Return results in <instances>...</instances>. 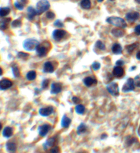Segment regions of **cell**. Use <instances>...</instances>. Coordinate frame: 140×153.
<instances>
[{
  "label": "cell",
  "mask_w": 140,
  "mask_h": 153,
  "mask_svg": "<svg viewBox=\"0 0 140 153\" xmlns=\"http://www.w3.org/2000/svg\"><path fill=\"white\" fill-rule=\"evenodd\" d=\"M106 21L109 24L113 26H116V27L121 28L127 27V23H126L125 21L122 18L117 17H110L107 18L106 19Z\"/></svg>",
  "instance_id": "obj_1"
},
{
  "label": "cell",
  "mask_w": 140,
  "mask_h": 153,
  "mask_svg": "<svg viewBox=\"0 0 140 153\" xmlns=\"http://www.w3.org/2000/svg\"><path fill=\"white\" fill-rule=\"evenodd\" d=\"M39 42L38 40L32 38H29V39L25 40L23 42V48L26 50L28 51H33V50H36V48L39 46Z\"/></svg>",
  "instance_id": "obj_2"
},
{
  "label": "cell",
  "mask_w": 140,
  "mask_h": 153,
  "mask_svg": "<svg viewBox=\"0 0 140 153\" xmlns=\"http://www.w3.org/2000/svg\"><path fill=\"white\" fill-rule=\"evenodd\" d=\"M50 8V3L47 0H40L36 3V10L38 13V15H40L44 12L47 11Z\"/></svg>",
  "instance_id": "obj_3"
},
{
  "label": "cell",
  "mask_w": 140,
  "mask_h": 153,
  "mask_svg": "<svg viewBox=\"0 0 140 153\" xmlns=\"http://www.w3.org/2000/svg\"><path fill=\"white\" fill-rule=\"evenodd\" d=\"M135 82H134V79L133 78H129L127 80V81L126 83L124 84L122 87V91L124 92H128L130 91H133L135 89Z\"/></svg>",
  "instance_id": "obj_4"
},
{
  "label": "cell",
  "mask_w": 140,
  "mask_h": 153,
  "mask_svg": "<svg viewBox=\"0 0 140 153\" xmlns=\"http://www.w3.org/2000/svg\"><path fill=\"white\" fill-rule=\"evenodd\" d=\"M107 89L109 93L112 95L113 96H117L119 95V87L117 83L115 82H111L107 86Z\"/></svg>",
  "instance_id": "obj_5"
},
{
  "label": "cell",
  "mask_w": 140,
  "mask_h": 153,
  "mask_svg": "<svg viewBox=\"0 0 140 153\" xmlns=\"http://www.w3.org/2000/svg\"><path fill=\"white\" fill-rule=\"evenodd\" d=\"M66 31L63 29H56L53 32V38L56 41H60L62 40L66 35Z\"/></svg>",
  "instance_id": "obj_6"
},
{
  "label": "cell",
  "mask_w": 140,
  "mask_h": 153,
  "mask_svg": "<svg viewBox=\"0 0 140 153\" xmlns=\"http://www.w3.org/2000/svg\"><path fill=\"white\" fill-rule=\"evenodd\" d=\"M126 19L129 22H135L140 18V14L138 12H129L126 15Z\"/></svg>",
  "instance_id": "obj_7"
},
{
  "label": "cell",
  "mask_w": 140,
  "mask_h": 153,
  "mask_svg": "<svg viewBox=\"0 0 140 153\" xmlns=\"http://www.w3.org/2000/svg\"><path fill=\"white\" fill-rule=\"evenodd\" d=\"M36 50L38 56H39L40 57H42L46 55L49 49L48 48L46 47L44 45H40V44H39V46H38Z\"/></svg>",
  "instance_id": "obj_8"
},
{
  "label": "cell",
  "mask_w": 140,
  "mask_h": 153,
  "mask_svg": "<svg viewBox=\"0 0 140 153\" xmlns=\"http://www.w3.org/2000/svg\"><path fill=\"white\" fill-rule=\"evenodd\" d=\"M13 85V82L8 79H3L0 80V90H6L11 88Z\"/></svg>",
  "instance_id": "obj_9"
},
{
  "label": "cell",
  "mask_w": 140,
  "mask_h": 153,
  "mask_svg": "<svg viewBox=\"0 0 140 153\" xmlns=\"http://www.w3.org/2000/svg\"><path fill=\"white\" fill-rule=\"evenodd\" d=\"M51 126L49 124H44L43 125L40 126L38 127V133H39L40 136L42 137L45 136L47 133L49 132V131L50 130Z\"/></svg>",
  "instance_id": "obj_10"
},
{
  "label": "cell",
  "mask_w": 140,
  "mask_h": 153,
  "mask_svg": "<svg viewBox=\"0 0 140 153\" xmlns=\"http://www.w3.org/2000/svg\"><path fill=\"white\" fill-rule=\"evenodd\" d=\"M113 74L115 77L121 78L125 74V70L121 66H115L113 70Z\"/></svg>",
  "instance_id": "obj_11"
},
{
  "label": "cell",
  "mask_w": 140,
  "mask_h": 153,
  "mask_svg": "<svg viewBox=\"0 0 140 153\" xmlns=\"http://www.w3.org/2000/svg\"><path fill=\"white\" fill-rule=\"evenodd\" d=\"M53 112V108L51 106H48L46 108H42L39 110V114L42 116H48L51 115Z\"/></svg>",
  "instance_id": "obj_12"
},
{
  "label": "cell",
  "mask_w": 140,
  "mask_h": 153,
  "mask_svg": "<svg viewBox=\"0 0 140 153\" xmlns=\"http://www.w3.org/2000/svg\"><path fill=\"white\" fill-rule=\"evenodd\" d=\"M36 15H38V13L36 11V9H34V8H32V6L28 7L27 8V19L30 20V21H32L34 19V17H36Z\"/></svg>",
  "instance_id": "obj_13"
},
{
  "label": "cell",
  "mask_w": 140,
  "mask_h": 153,
  "mask_svg": "<svg viewBox=\"0 0 140 153\" xmlns=\"http://www.w3.org/2000/svg\"><path fill=\"white\" fill-rule=\"evenodd\" d=\"M62 84L58 83V82H55V83L52 84L51 92V93L53 94H58L62 91Z\"/></svg>",
  "instance_id": "obj_14"
},
{
  "label": "cell",
  "mask_w": 140,
  "mask_h": 153,
  "mask_svg": "<svg viewBox=\"0 0 140 153\" xmlns=\"http://www.w3.org/2000/svg\"><path fill=\"white\" fill-rule=\"evenodd\" d=\"M111 50H112V53L115 55H120L122 53V48L120 44L115 43L113 44L112 47H111Z\"/></svg>",
  "instance_id": "obj_15"
},
{
  "label": "cell",
  "mask_w": 140,
  "mask_h": 153,
  "mask_svg": "<svg viewBox=\"0 0 140 153\" xmlns=\"http://www.w3.org/2000/svg\"><path fill=\"white\" fill-rule=\"evenodd\" d=\"M11 21V19H10V18L1 20V21H0V30H1V31H4V30L7 29L8 27V25Z\"/></svg>",
  "instance_id": "obj_16"
},
{
  "label": "cell",
  "mask_w": 140,
  "mask_h": 153,
  "mask_svg": "<svg viewBox=\"0 0 140 153\" xmlns=\"http://www.w3.org/2000/svg\"><path fill=\"white\" fill-rule=\"evenodd\" d=\"M43 71L46 73H52L54 71V67L53 64L49 61L46 62L44 64L43 66Z\"/></svg>",
  "instance_id": "obj_17"
},
{
  "label": "cell",
  "mask_w": 140,
  "mask_h": 153,
  "mask_svg": "<svg viewBox=\"0 0 140 153\" xmlns=\"http://www.w3.org/2000/svg\"><path fill=\"white\" fill-rule=\"evenodd\" d=\"M111 33L113 36L116 38H122L125 35V31L120 28H114L111 30Z\"/></svg>",
  "instance_id": "obj_18"
},
{
  "label": "cell",
  "mask_w": 140,
  "mask_h": 153,
  "mask_svg": "<svg viewBox=\"0 0 140 153\" xmlns=\"http://www.w3.org/2000/svg\"><path fill=\"white\" fill-rule=\"evenodd\" d=\"M84 83L86 86H91L93 84H96L97 83V81L96 79L92 77H86L84 78Z\"/></svg>",
  "instance_id": "obj_19"
},
{
  "label": "cell",
  "mask_w": 140,
  "mask_h": 153,
  "mask_svg": "<svg viewBox=\"0 0 140 153\" xmlns=\"http://www.w3.org/2000/svg\"><path fill=\"white\" fill-rule=\"evenodd\" d=\"M6 148L7 150H8L10 152L14 153L17 150V145H16L15 143L9 142L6 144Z\"/></svg>",
  "instance_id": "obj_20"
},
{
  "label": "cell",
  "mask_w": 140,
  "mask_h": 153,
  "mask_svg": "<svg viewBox=\"0 0 140 153\" xmlns=\"http://www.w3.org/2000/svg\"><path fill=\"white\" fill-rule=\"evenodd\" d=\"M11 13V9L8 7L0 8V17H5L8 16Z\"/></svg>",
  "instance_id": "obj_21"
},
{
  "label": "cell",
  "mask_w": 140,
  "mask_h": 153,
  "mask_svg": "<svg viewBox=\"0 0 140 153\" xmlns=\"http://www.w3.org/2000/svg\"><path fill=\"white\" fill-rule=\"evenodd\" d=\"M70 122H71V120L69 118L68 116H66V115H64L63 116V118L62 120V127L67 128L68 127L69 125H70Z\"/></svg>",
  "instance_id": "obj_22"
},
{
  "label": "cell",
  "mask_w": 140,
  "mask_h": 153,
  "mask_svg": "<svg viewBox=\"0 0 140 153\" xmlns=\"http://www.w3.org/2000/svg\"><path fill=\"white\" fill-rule=\"evenodd\" d=\"M13 134V129L10 127H6L3 131V136L6 137V138H10L12 136V135Z\"/></svg>",
  "instance_id": "obj_23"
},
{
  "label": "cell",
  "mask_w": 140,
  "mask_h": 153,
  "mask_svg": "<svg viewBox=\"0 0 140 153\" xmlns=\"http://www.w3.org/2000/svg\"><path fill=\"white\" fill-rule=\"evenodd\" d=\"M81 6L85 10H88L91 8L90 0H82L81 1Z\"/></svg>",
  "instance_id": "obj_24"
},
{
  "label": "cell",
  "mask_w": 140,
  "mask_h": 153,
  "mask_svg": "<svg viewBox=\"0 0 140 153\" xmlns=\"http://www.w3.org/2000/svg\"><path fill=\"white\" fill-rule=\"evenodd\" d=\"M26 78H27V79L28 80H31V81L32 80H34L36 78V72L35 71H34V70L30 71L27 74V75H26Z\"/></svg>",
  "instance_id": "obj_25"
},
{
  "label": "cell",
  "mask_w": 140,
  "mask_h": 153,
  "mask_svg": "<svg viewBox=\"0 0 140 153\" xmlns=\"http://www.w3.org/2000/svg\"><path fill=\"white\" fill-rule=\"evenodd\" d=\"M85 110H86V108L82 104H79L75 108V112L79 114H83L85 112Z\"/></svg>",
  "instance_id": "obj_26"
},
{
  "label": "cell",
  "mask_w": 140,
  "mask_h": 153,
  "mask_svg": "<svg viewBox=\"0 0 140 153\" xmlns=\"http://www.w3.org/2000/svg\"><path fill=\"white\" fill-rule=\"evenodd\" d=\"M55 143H56V139L54 138H50L46 140V143L44 144V146H45V148L46 147H53L54 146Z\"/></svg>",
  "instance_id": "obj_27"
},
{
  "label": "cell",
  "mask_w": 140,
  "mask_h": 153,
  "mask_svg": "<svg viewBox=\"0 0 140 153\" xmlns=\"http://www.w3.org/2000/svg\"><path fill=\"white\" fill-rule=\"evenodd\" d=\"M138 46V44L137 43H133L132 44H130V45H128L127 46V52L129 54H131L133 53V52L135 50V49Z\"/></svg>",
  "instance_id": "obj_28"
},
{
  "label": "cell",
  "mask_w": 140,
  "mask_h": 153,
  "mask_svg": "<svg viewBox=\"0 0 140 153\" xmlns=\"http://www.w3.org/2000/svg\"><path fill=\"white\" fill-rule=\"evenodd\" d=\"M86 129H87V127H86V124H84V123H82L78 127L77 132V134L79 135H80V134H82L83 133H84L85 131H86Z\"/></svg>",
  "instance_id": "obj_29"
},
{
  "label": "cell",
  "mask_w": 140,
  "mask_h": 153,
  "mask_svg": "<svg viewBox=\"0 0 140 153\" xmlns=\"http://www.w3.org/2000/svg\"><path fill=\"white\" fill-rule=\"evenodd\" d=\"M96 48H98V49H100L101 50H105V48H106L105 44L103 43V42L100 41V40H98V41L96 42Z\"/></svg>",
  "instance_id": "obj_30"
},
{
  "label": "cell",
  "mask_w": 140,
  "mask_h": 153,
  "mask_svg": "<svg viewBox=\"0 0 140 153\" xmlns=\"http://www.w3.org/2000/svg\"><path fill=\"white\" fill-rule=\"evenodd\" d=\"M12 70H13V73L14 74V76H15V77H17V78L19 77L20 71L17 66H14V67H12Z\"/></svg>",
  "instance_id": "obj_31"
},
{
  "label": "cell",
  "mask_w": 140,
  "mask_h": 153,
  "mask_svg": "<svg viewBox=\"0 0 140 153\" xmlns=\"http://www.w3.org/2000/svg\"><path fill=\"white\" fill-rule=\"evenodd\" d=\"M22 23H21V21H19V20H15V21H14L12 22V27H15V28H17V27H20L21 26Z\"/></svg>",
  "instance_id": "obj_32"
},
{
  "label": "cell",
  "mask_w": 140,
  "mask_h": 153,
  "mask_svg": "<svg viewBox=\"0 0 140 153\" xmlns=\"http://www.w3.org/2000/svg\"><path fill=\"white\" fill-rule=\"evenodd\" d=\"M28 57H29V54L23 53V52H19V53H18V57L20 58V59H25L26 58H27Z\"/></svg>",
  "instance_id": "obj_33"
},
{
  "label": "cell",
  "mask_w": 140,
  "mask_h": 153,
  "mask_svg": "<svg viewBox=\"0 0 140 153\" xmlns=\"http://www.w3.org/2000/svg\"><path fill=\"white\" fill-rule=\"evenodd\" d=\"M15 6L16 8H17L18 10H23L24 8V6L23 3H22L21 1L19 2V1H17V2L15 3Z\"/></svg>",
  "instance_id": "obj_34"
},
{
  "label": "cell",
  "mask_w": 140,
  "mask_h": 153,
  "mask_svg": "<svg viewBox=\"0 0 140 153\" xmlns=\"http://www.w3.org/2000/svg\"><path fill=\"white\" fill-rule=\"evenodd\" d=\"M54 26L55 27H59V28H62V27H64V23H62V21H60V20H57V21H56L54 22Z\"/></svg>",
  "instance_id": "obj_35"
},
{
  "label": "cell",
  "mask_w": 140,
  "mask_h": 153,
  "mask_svg": "<svg viewBox=\"0 0 140 153\" xmlns=\"http://www.w3.org/2000/svg\"><path fill=\"white\" fill-rule=\"evenodd\" d=\"M46 17L48 19L52 20V19H54L55 17H56V15H55V14L53 13L52 11H49V12H47V13H46Z\"/></svg>",
  "instance_id": "obj_36"
},
{
  "label": "cell",
  "mask_w": 140,
  "mask_h": 153,
  "mask_svg": "<svg viewBox=\"0 0 140 153\" xmlns=\"http://www.w3.org/2000/svg\"><path fill=\"white\" fill-rule=\"evenodd\" d=\"M92 68L93 69H94L95 71H96V70H98L100 69V67H101V64L98 63V62H94V63H92Z\"/></svg>",
  "instance_id": "obj_37"
},
{
  "label": "cell",
  "mask_w": 140,
  "mask_h": 153,
  "mask_svg": "<svg viewBox=\"0 0 140 153\" xmlns=\"http://www.w3.org/2000/svg\"><path fill=\"white\" fill-rule=\"evenodd\" d=\"M60 149L58 146H54L51 149L50 153H60Z\"/></svg>",
  "instance_id": "obj_38"
},
{
  "label": "cell",
  "mask_w": 140,
  "mask_h": 153,
  "mask_svg": "<svg viewBox=\"0 0 140 153\" xmlns=\"http://www.w3.org/2000/svg\"><path fill=\"white\" fill-rule=\"evenodd\" d=\"M134 82H135V86L140 88V77L139 76H136L134 79Z\"/></svg>",
  "instance_id": "obj_39"
},
{
  "label": "cell",
  "mask_w": 140,
  "mask_h": 153,
  "mask_svg": "<svg viewBox=\"0 0 140 153\" xmlns=\"http://www.w3.org/2000/svg\"><path fill=\"white\" fill-rule=\"evenodd\" d=\"M49 80H44L42 82V88H44V89H45L48 87L49 86Z\"/></svg>",
  "instance_id": "obj_40"
},
{
  "label": "cell",
  "mask_w": 140,
  "mask_h": 153,
  "mask_svg": "<svg viewBox=\"0 0 140 153\" xmlns=\"http://www.w3.org/2000/svg\"><path fill=\"white\" fill-rule=\"evenodd\" d=\"M134 31H135L136 35H140V25L136 26L135 27V29H134Z\"/></svg>",
  "instance_id": "obj_41"
},
{
  "label": "cell",
  "mask_w": 140,
  "mask_h": 153,
  "mask_svg": "<svg viewBox=\"0 0 140 153\" xmlns=\"http://www.w3.org/2000/svg\"><path fill=\"white\" fill-rule=\"evenodd\" d=\"M72 102H74L75 104H79L81 102V99L77 97H74L73 98H72Z\"/></svg>",
  "instance_id": "obj_42"
},
{
  "label": "cell",
  "mask_w": 140,
  "mask_h": 153,
  "mask_svg": "<svg viewBox=\"0 0 140 153\" xmlns=\"http://www.w3.org/2000/svg\"><path fill=\"white\" fill-rule=\"evenodd\" d=\"M124 63H125V62H124L122 60H118V61H117L116 63H115V64H116V65L117 66H122V65H124Z\"/></svg>",
  "instance_id": "obj_43"
},
{
  "label": "cell",
  "mask_w": 140,
  "mask_h": 153,
  "mask_svg": "<svg viewBox=\"0 0 140 153\" xmlns=\"http://www.w3.org/2000/svg\"><path fill=\"white\" fill-rule=\"evenodd\" d=\"M136 58H137V59L139 60V61H140V51L137 52V55H136Z\"/></svg>",
  "instance_id": "obj_44"
},
{
  "label": "cell",
  "mask_w": 140,
  "mask_h": 153,
  "mask_svg": "<svg viewBox=\"0 0 140 153\" xmlns=\"http://www.w3.org/2000/svg\"><path fill=\"white\" fill-rule=\"evenodd\" d=\"M21 2L25 6L27 3V0H21Z\"/></svg>",
  "instance_id": "obj_45"
},
{
  "label": "cell",
  "mask_w": 140,
  "mask_h": 153,
  "mask_svg": "<svg viewBox=\"0 0 140 153\" xmlns=\"http://www.w3.org/2000/svg\"><path fill=\"white\" fill-rule=\"evenodd\" d=\"M2 74H3V70L0 67V76L2 75Z\"/></svg>",
  "instance_id": "obj_46"
},
{
  "label": "cell",
  "mask_w": 140,
  "mask_h": 153,
  "mask_svg": "<svg viewBox=\"0 0 140 153\" xmlns=\"http://www.w3.org/2000/svg\"><path fill=\"white\" fill-rule=\"evenodd\" d=\"M137 134H138V135H139V136H140V125H139V128H138Z\"/></svg>",
  "instance_id": "obj_47"
},
{
  "label": "cell",
  "mask_w": 140,
  "mask_h": 153,
  "mask_svg": "<svg viewBox=\"0 0 140 153\" xmlns=\"http://www.w3.org/2000/svg\"><path fill=\"white\" fill-rule=\"evenodd\" d=\"M135 1L138 4H140V0H135Z\"/></svg>",
  "instance_id": "obj_48"
},
{
  "label": "cell",
  "mask_w": 140,
  "mask_h": 153,
  "mask_svg": "<svg viewBox=\"0 0 140 153\" xmlns=\"http://www.w3.org/2000/svg\"><path fill=\"white\" fill-rule=\"evenodd\" d=\"M97 1H98V2H100V3H101V2H103V0H97Z\"/></svg>",
  "instance_id": "obj_49"
},
{
  "label": "cell",
  "mask_w": 140,
  "mask_h": 153,
  "mask_svg": "<svg viewBox=\"0 0 140 153\" xmlns=\"http://www.w3.org/2000/svg\"><path fill=\"white\" fill-rule=\"evenodd\" d=\"M1 127H2V125H1V124L0 123V131H1Z\"/></svg>",
  "instance_id": "obj_50"
},
{
  "label": "cell",
  "mask_w": 140,
  "mask_h": 153,
  "mask_svg": "<svg viewBox=\"0 0 140 153\" xmlns=\"http://www.w3.org/2000/svg\"><path fill=\"white\" fill-rule=\"evenodd\" d=\"M135 68H136V67H131V70H134V69H135Z\"/></svg>",
  "instance_id": "obj_51"
},
{
  "label": "cell",
  "mask_w": 140,
  "mask_h": 153,
  "mask_svg": "<svg viewBox=\"0 0 140 153\" xmlns=\"http://www.w3.org/2000/svg\"><path fill=\"white\" fill-rule=\"evenodd\" d=\"M110 1H114V0H110Z\"/></svg>",
  "instance_id": "obj_52"
}]
</instances>
